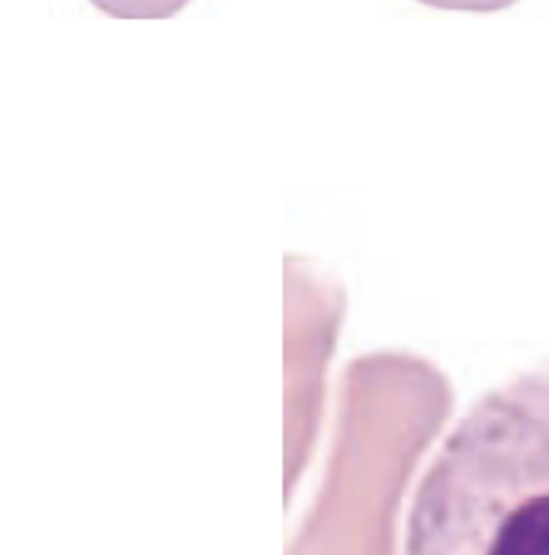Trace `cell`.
Returning a JSON list of instances; mask_svg holds the SVG:
<instances>
[{"label":"cell","instance_id":"1","mask_svg":"<svg viewBox=\"0 0 549 555\" xmlns=\"http://www.w3.org/2000/svg\"><path fill=\"white\" fill-rule=\"evenodd\" d=\"M395 555H549V357L491 386L444 434Z\"/></svg>","mask_w":549,"mask_h":555},{"label":"cell","instance_id":"2","mask_svg":"<svg viewBox=\"0 0 549 555\" xmlns=\"http://www.w3.org/2000/svg\"><path fill=\"white\" fill-rule=\"evenodd\" d=\"M90 3L116 20H167L180 13L190 0H90Z\"/></svg>","mask_w":549,"mask_h":555},{"label":"cell","instance_id":"3","mask_svg":"<svg viewBox=\"0 0 549 555\" xmlns=\"http://www.w3.org/2000/svg\"><path fill=\"white\" fill-rule=\"evenodd\" d=\"M421 3H431V7H441V10H501V7H511L514 0H421Z\"/></svg>","mask_w":549,"mask_h":555}]
</instances>
